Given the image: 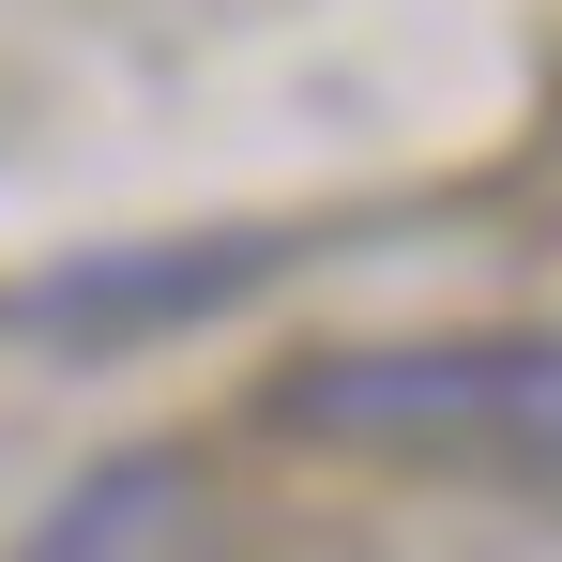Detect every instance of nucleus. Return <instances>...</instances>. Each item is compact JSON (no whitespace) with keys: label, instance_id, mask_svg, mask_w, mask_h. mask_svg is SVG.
<instances>
[{"label":"nucleus","instance_id":"nucleus-1","mask_svg":"<svg viewBox=\"0 0 562 562\" xmlns=\"http://www.w3.org/2000/svg\"><path fill=\"white\" fill-rule=\"evenodd\" d=\"M274 441L335 457H411V471H502L562 486V335H395V350H319L259 395Z\"/></svg>","mask_w":562,"mask_h":562},{"label":"nucleus","instance_id":"nucleus-2","mask_svg":"<svg viewBox=\"0 0 562 562\" xmlns=\"http://www.w3.org/2000/svg\"><path fill=\"white\" fill-rule=\"evenodd\" d=\"M198 548V457H106V471H77L46 517H31V548L15 562H183Z\"/></svg>","mask_w":562,"mask_h":562},{"label":"nucleus","instance_id":"nucleus-3","mask_svg":"<svg viewBox=\"0 0 562 562\" xmlns=\"http://www.w3.org/2000/svg\"><path fill=\"white\" fill-rule=\"evenodd\" d=\"M259 274V244H198V259H92V274H61L31 319H183V304H213V289Z\"/></svg>","mask_w":562,"mask_h":562}]
</instances>
